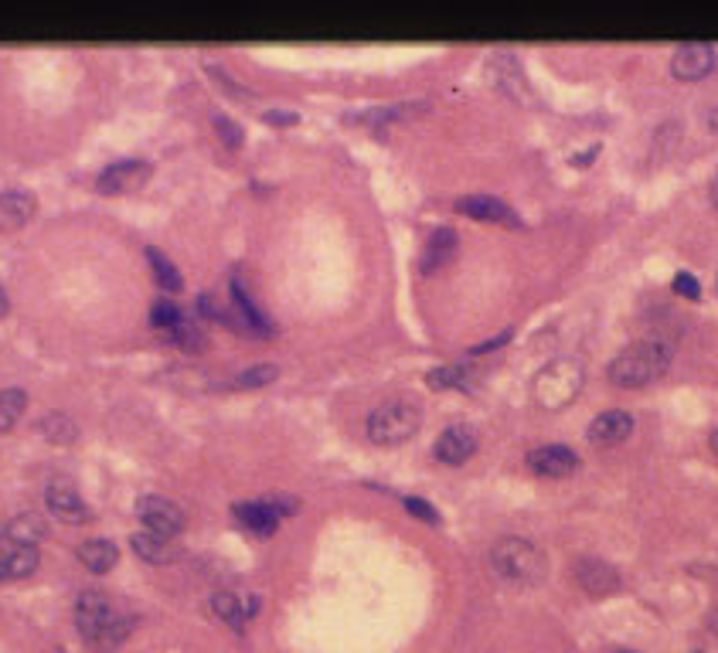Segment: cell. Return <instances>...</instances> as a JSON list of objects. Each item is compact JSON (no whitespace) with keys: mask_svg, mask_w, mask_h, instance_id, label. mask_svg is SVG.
Instances as JSON below:
<instances>
[{"mask_svg":"<svg viewBox=\"0 0 718 653\" xmlns=\"http://www.w3.org/2000/svg\"><path fill=\"white\" fill-rule=\"evenodd\" d=\"M511 337H514V330L508 327V330H504V334H497V337H491V341H484V344H473L470 347V358H477V354H487V351H497V347H504V344H508L511 341Z\"/></svg>","mask_w":718,"mask_h":653,"instance_id":"33","label":"cell"},{"mask_svg":"<svg viewBox=\"0 0 718 653\" xmlns=\"http://www.w3.org/2000/svg\"><path fill=\"white\" fill-rule=\"evenodd\" d=\"M712 205L718 208V171H715V177H712Z\"/></svg>","mask_w":718,"mask_h":653,"instance_id":"36","label":"cell"},{"mask_svg":"<svg viewBox=\"0 0 718 653\" xmlns=\"http://www.w3.org/2000/svg\"><path fill=\"white\" fill-rule=\"evenodd\" d=\"M0 579H4V565H0Z\"/></svg>","mask_w":718,"mask_h":653,"instance_id":"40","label":"cell"},{"mask_svg":"<svg viewBox=\"0 0 718 653\" xmlns=\"http://www.w3.org/2000/svg\"><path fill=\"white\" fill-rule=\"evenodd\" d=\"M576 579L589 596H606V592H613L616 585H620L616 568L599 562V558H582V562H576Z\"/></svg>","mask_w":718,"mask_h":653,"instance_id":"17","label":"cell"},{"mask_svg":"<svg viewBox=\"0 0 718 653\" xmlns=\"http://www.w3.org/2000/svg\"><path fill=\"white\" fill-rule=\"evenodd\" d=\"M147 259H150V266H154L157 283L164 286V290H174V293L181 290L184 279H181V273H177V266L164 256V252H157V249H150V245H147Z\"/></svg>","mask_w":718,"mask_h":653,"instance_id":"24","label":"cell"},{"mask_svg":"<svg viewBox=\"0 0 718 653\" xmlns=\"http://www.w3.org/2000/svg\"><path fill=\"white\" fill-rule=\"evenodd\" d=\"M402 504H405V511L416 514L419 521H426V524H439V511H436L433 504H429V500H422V497H405Z\"/></svg>","mask_w":718,"mask_h":653,"instance_id":"31","label":"cell"},{"mask_svg":"<svg viewBox=\"0 0 718 653\" xmlns=\"http://www.w3.org/2000/svg\"><path fill=\"white\" fill-rule=\"evenodd\" d=\"M477 449V432H473V426H450V429H443L439 432V439H436V446H433V456L439 463H463L467 456Z\"/></svg>","mask_w":718,"mask_h":653,"instance_id":"13","label":"cell"},{"mask_svg":"<svg viewBox=\"0 0 718 653\" xmlns=\"http://www.w3.org/2000/svg\"><path fill=\"white\" fill-rule=\"evenodd\" d=\"M616 653H633V650H616Z\"/></svg>","mask_w":718,"mask_h":653,"instance_id":"41","label":"cell"},{"mask_svg":"<svg viewBox=\"0 0 718 653\" xmlns=\"http://www.w3.org/2000/svg\"><path fill=\"white\" fill-rule=\"evenodd\" d=\"M45 531H48V524H45V517H38V514H21L18 521L7 528V534H14V538H21V541H31V545H35Z\"/></svg>","mask_w":718,"mask_h":653,"instance_id":"29","label":"cell"},{"mask_svg":"<svg viewBox=\"0 0 718 653\" xmlns=\"http://www.w3.org/2000/svg\"><path fill=\"white\" fill-rule=\"evenodd\" d=\"M708 123H712V126H718V109H715V113H712V120H708Z\"/></svg>","mask_w":718,"mask_h":653,"instance_id":"39","label":"cell"},{"mask_svg":"<svg viewBox=\"0 0 718 653\" xmlns=\"http://www.w3.org/2000/svg\"><path fill=\"white\" fill-rule=\"evenodd\" d=\"M491 562L504 579L514 582H538L545 572V558L525 538H501L491 551Z\"/></svg>","mask_w":718,"mask_h":653,"instance_id":"5","label":"cell"},{"mask_svg":"<svg viewBox=\"0 0 718 653\" xmlns=\"http://www.w3.org/2000/svg\"><path fill=\"white\" fill-rule=\"evenodd\" d=\"M470 381V371L463 364H443V368H433L426 375V385L433 392H443V388H463Z\"/></svg>","mask_w":718,"mask_h":653,"instance_id":"23","label":"cell"},{"mask_svg":"<svg viewBox=\"0 0 718 653\" xmlns=\"http://www.w3.org/2000/svg\"><path fill=\"white\" fill-rule=\"evenodd\" d=\"M582 381H586V371H582L576 358H555L535 375L531 395H535V402L542 409H562V405H569L579 395Z\"/></svg>","mask_w":718,"mask_h":653,"instance_id":"3","label":"cell"},{"mask_svg":"<svg viewBox=\"0 0 718 653\" xmlns=\"http://www.w3.org/2000/svg\"><path fill=\"white\" fill-rule=\"evenodd\" d=\"M235 517H239L242 524H246L249 531H256V534H273L276 528H280V521H283V514L276 511L273 504L263 497V500H246V504H235Z\"/></svg>","mask_w":718,"mask_h":653,"instance_id":"19","label":"cell"},{"mask_svg":"<svg viewBox=\"0 0 718 653\" xmlns=\"http://www.w3.org/2000/svg\"><path fill=\"white\" fill-rule=\"evenodd\" d=\"M35 215V198L28 191H4L0 194V232H14Z\"/></svg>","mask_w":718,"mask_h":653,"instance_id":"20","label":"cell"},{"mask_svg":"<svg viewBox=\"0 0 718 653\" xmlns=\"http://www.w3.org/2000/svg\"><path fill=\"white\" fill-rule=\"evenodd\" d=\"M79 562L86 565L89 572H109V568L120 562V548L109 538H89L79 545Z\"/></svg>","mask_w":718,"mask_h":653,"instance_id":"21","label":"cell"},{"mask_svg":"<svg viewBox=\"0 0 718 653\" xmlns=\"http://www.w3.org/2000/svg\"><path fill=\"white\" fill-rule=\"evenodd\" d=\"M667 368H671V347L661 341H637L627 351L616 354L610 368H606V375L620 388H640L650 385L654 378H661Z\"/></svg>","mask_w":718,"mask_h":653,"instance_id":"2","label":"cell"},{"mask_svg":"<svg viewBox=\"0 0 718 653\" xmlns=\"http://www.w3.org/2000/svg\"><path fill=\"white\" fill-rule=\"evenodd\" d=\"M712 449H715V453H718V429L712 432Z\"/></svg>","mask_w":718,"mask_h":653,"instance_id":"38","label":"cell"},{"mask_svg":"<svg viewBox=\"0 0 718 653\" xmlns=\"http://www.w3.org/2000/svg\"><path fill=\"white\" fill-rule=\"evenodd\" d=\"M708 626H712V633H718V613L708 616Z\"/></svg>","mask_w":718,"mask_h":653,"instance_id":"37","label":"cell"},{"mask_svg":"<svg viewBox=\"0 0 718 653\" xmlns=\"http://www.w3.org/2000/svg\"><path fill=\"white\" fill-rule=\"evenodd\" d=\"M38 432L52 439V443H72V439H75V422L65 419L62 412H52V415H45V419L38 422Z\"/></svg>","mask_w":718,"mask_h":653,"instance_id":"25","label":"cell"},{"mask_svg":"<svg viewBox=\"0 0 718 653\" xmlns=\"http://www.w3.org/2000/svg\"><path fill=\"white\" fill-rule=\"evenodd\" d=\"M133 551L154 565H167L174 562V558H181V545L174 541V534H157V531L133 534Z\"/></svg>","mask_w":718,"mask_h":653,"instance_id":"16","label":"cell"},{"mask_svg":"<svg viewBox=\"0 0 718 653\" xmlns=\"http://www.w3.org/2000/svg\"><path fill=\"white\" fill-rule=\"evenodd\" d=\"M45 500H48V511H52L55 517H62V521H69V524H86L92 517L86 500H82L79 490L69 487V483H52Z\"/></svg>","mask_w":718,"mask_h":653,"instance_id":"14","label":"cell"},{"mask_svg":"<svg viewBox=\"0 0 718 653\" xmlns=\"http://www.w3.org/2000/svg\"><path fill=\"white\" fill-rule=\"evenodd\" d=\"M38 562H41L38 545L14 538V534H7V531L0 534V565H4V579H24V575L35 572Z\"/></svg>","mask_w":718,"mask_h":653,"instance_id":"9","label":"cell"},{"mask_svg":"<svg viewBox=\"0 0 718 653\" xmlns=\"http://www.w3.org/2000/svg\"><path fill=\"white\" fill-rule=\"evenodd\" d=\"M671 290L678 293V296H684V300H698V296H701V283H698V276H691L688 269H681V273L674 276Z\"/></svg>","mask_w":718,"mask_h":653,"instance_id":"30","label":"cell"},{"mask_svg":"<svg viewBox=\"0 0 718 653\" xmlns=\"http://www.w3.org/2000/svg\"><path fill=\"white\" fill-rule=\"evenodd\" d=\"M266 120L269 123H297V116H293V113H269Z\"/></svg>","mask_w":718,"mask_h":653,"instance_id":"34","label":"cell"},{"mask_svg":"<svg viewBox=\"0 0 718 653\" xmlns=\"http://www.w3.org/2000/svg\"><path fill=\"white\" fill-rule=\"evenodd\" d=\"M419 422H422V415H419L416 405L405 402V398H395V402H385L371 412L368 436L382 446H399V443H405V439L416 436Z\"/></svg>","mask_w":718,"mask_h":653,"instance_id":"4","label":"cell"},{"mask_svg":"<svg viewBox=\"0 0 718 653\" xmlns=\"http://www.w3.org/2000/svg\"><path fill=\"white\" fill-rule=\"evenodd\" d=\"M579 466V456L572 453L569 446L562 443H548V446H538L528 453V470H535L538 477H569V473H576Z\"/></svg>","mask_w":718,"mask_h":653,"instance_id":"10","label":"cell"},{"mask_svg":"<svg viewBox=\"0 0 718 653\" xmlns=\"http://www.w3.org/2000/svg\"><path fill=\"white\" fill-rule=\"evenodd\" d=\"M28 409V395L21 388H0V432H7Z\"/></svg>","mask_w":718,"mask_h":653,"instance_id":"22","label":"cell"},{"mask_svg":"<svg viewBox=\"0 0 718 653\" xmlns=\"http://www.w3.org/2000/svg\"><path fill=\"white\" fill-rule=\"evenodd\" d=\"M456 211H463V215H470V218H480V222L521 228L518 215H514V208L504 205L501 198H491V194H470V198H460V201H456Z\"/></svg>","mask_w":718,"mask_h":653,"instance_id":"12","label":"cell"},{"mask_svg":"<svg viewBox=\"0 0 718 653\" xmlns=\"http://www.w3.org/2000/svg\"><path fill=\"white\" fill-rule=\"evenodd\" d=\"M715 69V48L708 41H684L671 55V75L678 82H698Z\"/></svg>","mask_w":718,"mask_h":653,"instance_id":"7","label":"cell"},{"mask_svg":"<svg viewBox=\"0 0 718 653\" xmlns=\"http://www.w3.org/2000/svg\"><path fill=\"white\" fill-rule=\"evenodd\" d=\"M633 432V415L630 412H620V409H610L603 415H596L593 426H589V443L593 446H616L623 443Z\"/></svg>","mask_w":718,"mask_h":653,"instance_id":"15","label":"cell"},{"mask_svg":"<svg viewBox=\"0 0 718 653\" xmlns=\"http://www.w3.org/2000/svg\"><path fill=\"white\" fill-rule=\"evenodd\" d=\"M133 619L116 606L106 592H82L79 602H75V626H79V636L89 650H116L130 633Z\"/></svg>","mask_w":718,"mask_h":653,"instance_id":"1","label":"cell"},{"mask_svg":"<svg viewBox=\"0 0 718 653\" xmlns=\"http://www.w3.org/2000/svg\"><path fill=\"white\" fill-rule=\"evenodd\" d=\"M456 252V232L453 228H436L433 235L422 245V256H419V273H436L443 269L446 262L453 259Z\"/></svg>","mask_w":718,"mask_h":653,"instance_id":"18","label":"cell"},{"mask_svg":"<svg viewBox=\"0 0 718 653\" xmlns=\"http://www.w3.org/2000/svg\"><path fill=\"white\" fill-rule=\"evenodd\" d=\"M150 177H154V167L147 160H120V164H109L106 171H99L96 188L103 194H130L140 191Z\"/></svg>","mask_w":718,"mask_h":653,"instance_id":"6","label":"cell"},{"mask_svg":"<svg viewBox=\"0 0 718 653\" xmlns=\"http://www.w3.org/2000/svg\"><path fill=\"white\" fill-rule=\"evenodd\" d=\"M7 310H11V296H7V290L0 286V317H4Z\"/></svg>","mask_w":718,"mask_h":653,"instance_id":"35","label":"cell"},{"mask_svg":"<svg viewBox=\"0 0 718 653\" xmlns=\"http://www.w3.org/2000/svg\"><path fill=\"white\" fill-rule=\"evenodd\" d=\"M215 130L222 133V140L232 150L242 147V130H239V123H235V120H228V116H215Z\"/></svg>","mask_w":718,"mask_h":653,"instance_id":"32","label":"cell"},{"mask_svg":"<svg viewBox=\"0 0 718 653\" xmlns=\"http://www.w3.org/2000/svg\"><path fill=\"white\" fill-rule=\"evenodd\" d=\"M416 103L409 106H382V109H368V113H358V116H348V123H371V126H385V123H395L402 120V116H409Z\"/></svg>","mask_w":718,"mask_h":653,"instance_id":"27","label":"cell"},{"mask_svg":"<svg viewBox=\"0 0 718 653\" xmlns=\"http://www.w3.org/2000/svg\"><path fill=\"white\" fill-rule=\"evenodd\" d=\"M276 378H280V368H276V364H256V368L242 371V375L232 381V388H263Z\"/></svg>","mask_w":718,"mask_h":653,"instance_id":"28","label":"cell"},{"mask_svg":"<svg viewBox=\"0 0 718 653\" xmlns=\"http://www.w3.org/2000/svg\"><path fill=\"white\" fill-rule=\"evenodd\" d=\"M137 517L143 524H147V531H157V534H177L184 528V511L174 504V500L167 497H140L137 500Z\"/></svg>","mask_w":718,"mask_h":653,"instance_id":"8","label":"cell"},{"mask_svg":"<svg viewBox=\"0 0 718 653\" xmlns=\"http://www.w3.org/2000/svg\"><path fill=\"white\" fill-rule=\"evenodd\" d=\"M211 609H215V616L222 619L228 626H242L249 623L252 616H259V609H263V602L259 596H249V592H215L211 596Z\"/></svg>","mask_w":718,"mask_h":653,"instance_id":"11","label":"cell"},{"mask_svg":"<svg viewBox=\"0 0 718 653\" xmlns=\"http://www.w3.org/2000/svg\"><path fill=\"white\" fill-rule=\"evenodd\" d=\"M181 320H184L181 307H177L174 300H167V296H160V300H154V307H150V324L160 327V330H167V334H171V330L181 324Z\"/></svg>","mask_w":718,"mask_h":653,"instance_id":"26","label":"cell"}]
</instances>
